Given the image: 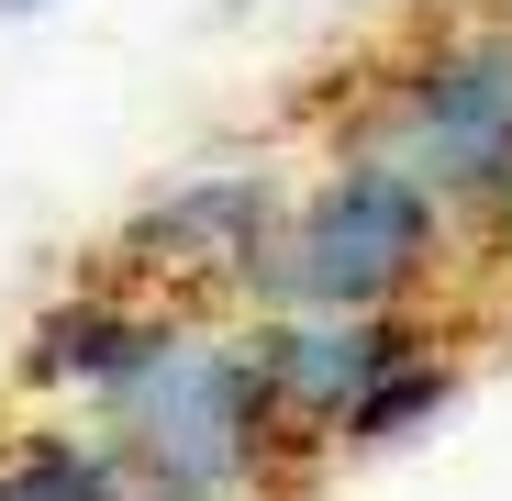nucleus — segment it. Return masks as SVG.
Masks as SVG:
<instances>
[{"label":"nucleus","mask_w":512,"mask_h":501,"mask_svg":"<svg viewBox=\"0 0 512 501\" xmlns=\"http://www.w3.org/2000/svg\"><path fill=\"white\" fill-rule=\"evenodd\" d=\"M334 156H379L401 179H423L457 212V234L490 245L512 212V12H468L457 0L401 56L346 78Z\"/></svg>","instance_id":"nucleus-1"},{"label":"nucleus","mask_w":512,"mask_h":501,"mask_svg":"<svg viewBox=\"0 0 512 501\" xmlns=\"http://www.w3.org/2000/svg\"><path fill=\"white\" fill-rule=\"evenodd\" d=\"M90 435L145 479V490H201V501H268L279 468L301 457L268 412V379H256L245 334L179 312L156 346L90 401Z\"/></svg>","instance_id":"nucleus-2"},{"label":"nucleus","mask_w":512,"mask_h":501,"mask_svg":"<svg viewBox=\"0 0 512 501\" xmlns=\"http://www.w3.org/2000/svg\"><path fill=\"white\" fill-rule=\"evenodd\" d=\"M457 212L379 156H323L279 212V245L256 268L245 312H423L457 268Z\"/></svg>","instance_id":"nucleus-3"},{"label":"nucleus","mask_w":512,"mask_h":501,"mask_svg":"<svg viewBox=\"0 0 512 501\" xmlns=\"http://www.w3.org/2000/svg\"><path fill=\"white\" fill-rule=\"evenodd\" d=\"M279 212H290V179L268 156H256V167H234V156L223 167H190V179H167V190H145L123 212L101 279H123L145 301H179V312L245 301L256 268H268V245H279Z\"/></svg>","instance_id":"nucleus-4"},{"label":"nucleus","mask_w":512,"mask_h":501,"mask_svg":"<svg viewBox=\"0 0 512 501\" xmlns=\"http://www.w3.org/2000/svg\"><path fill=\"white\" fill-rule=\"evenodd\" d=\"M412 346H423V312H256L245 323V357H256L268 412L301 457L334 446V424L368 401V379L401 368Z\"/></svg>","instance_id":"nucleus-5"},{"label":"nucleus","mask_w":512,"mask_h":501,"mask_svg":"<svg viewBox=\"0 0 512 501\" xmlns=\"http://www.w3.org/2000/svg\"><path fill=\"white\" fill-rule=\"evenodd\" d=\"M167 323H179V301H145V290H123V279H78L67 301H45V312L23 323L12 379H23L34 401H78V412H90Z\"/></svg>","instance_id":"nucleus-6"},{"label":"nucleus","mask_w":512,"mask_h":501,"mask_svg":"<svg viewBox=\"0 0 512 501\" xmlns=\"http://www.w3.org/2000/svg\"><path fill=\"white\" fill-rule=\"evenodd\" d=\"M457 390H468V368L435 346V334H423L401 368H379V379H368V401L346 412V424H334V446H346V457L412 446V435H435V412H457Z\"/></svg>","instance_id":"nucleus-7"},{"label":"nucleus","mask_w":512,"mask_h":501,"mask_svg":"<svg viewBox=\"0 0 512 501\" xmlns=\"http://www.w3.org/2000/svg\"><path fill=\"white\" fill-rule=\"evenodd\" d=\"M34 12H56V0H0V23H34Z\"/></svg>","instance_id":"nucleus-8"},{"label":"nucleus","mask_w":512,"mask_h":501,"mask_svg":"<svg viewBox=\"0 0 512 501\" xmlns=\"http://www.w3.org/2000/svg\"><path fill=\"white\" fill-rule=\"evenodd\" d=\"M490 245H501V257H512V212H501V234H490Z\"/></svg>","instance_id":"nucleus-9"},{"label":"nucleus","mask_w":512,"mask_h":501,"mask_svg":"<svg viewBox=\"0 0 512 501\" xmlns=\"http://www.w3.org/2000/svg\"><path fill=\"white\" fill-rule=\"evenodd\" d=\"M468 12H512V0H468Z\"/></svg>","instance_id":"nucleus-10"}]
</instances>
